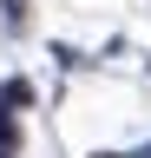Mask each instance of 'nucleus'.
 <instances>
[{
	"instance_id": "f257e3e1",
	"label": "nucleus",
	"mask_w": 151,
	"mask_h": 158,
	"mask_svg": "<svg viewBox=\"0 0 151 158\" xmlns=\"http://www.w3.org/2000/svg\"><path fill=\"white\" fill-rule=\"evenodd\" d=\"M26 99H33V86H26V79H7V92H0V106H26Z\"/></svg>"
},
{
	"instance_id": "f03ea898",
	"label": "nucleus",
	"mask_w": 151,
	"mask_h": 158,
	"mask_svg": "<svg viewBox=\"0 0 151 158\" xmlns=\"http://www.w3.org/2000/svg\"><path fill=\"white\" fill-rule=\"evenodd\" d=\"M13 138H20V125H13V112L0 106V145H13Z\"/></svg>"
},
{
	"instance_id": "7ed1b4c3",
	"label": "nucleus",
	"mask_w": 151,
	"mask_h": 158,
	"mask_svg": "<svg viewBox=\"0 0 151 158\" xmlns=\"http://www.w3.org/2000/svg\"><path fill=\"white\" fill-rule=\"evenodd\" d=\"M0 158H7V152H0Z\"/></svg>"
}]
</instances>
